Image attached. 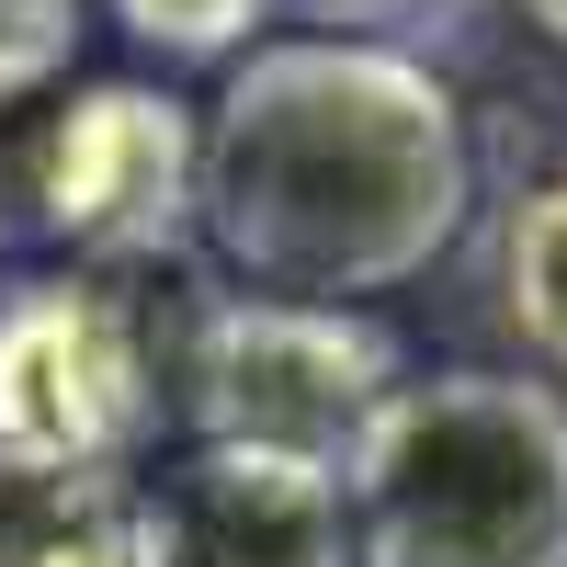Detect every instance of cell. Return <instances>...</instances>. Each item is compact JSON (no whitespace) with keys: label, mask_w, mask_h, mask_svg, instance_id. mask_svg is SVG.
Wrapping results in <instances>:
<instances>
[{"label":"cell","mask_w":567,"mask_h":567,"mask_svg":"<svg viewBox=\"0 0 567 567\" xmlns=\"http://www.w3.org/2000/svg\"><path fill=\"white\" fill-rule=\"evenodd\" d=\"M148 534L159 567H352L341 477L250 443H194L148 488Z\"/></svg>","instance_id":"obj_6"},{"label":"cell","mask_w":567,"mask_h":567,"mask_svg":"<svg viewBox=\"0 0 567 567\" xmlns=\"http://www.w3.org/2000/svg\"><path fill=\"white\" fill-rule=\"evenodd\" d=\"M80 58V0H0V114L45 103V80Z\"/></svg>","instance_id":"obj_10"},{"label":"cell","mask_w":567,"mask_h":567,"mask_svg":"<svg viewBox=\"0 0 567 567\" xmlns=\"http://www.w3.org/2000/svg\"><path fill=\"white\" fill-rule=\"evenodd\" d=\"M284 12L318 34H352V45H386V23H420L432 0H284Z\"/></svg>","instance_id":"obj_11"},{"label":"cell","mask_w":567,"mask_h":567,"mask_svg":"<svg viewBox=\"0 0 567 567\" xmlns=\"http://www.w3.org/2000/svg\"><path fill=\"white\" fill-rule=\"evenodd\" d=\"M523 23H534L545 45H567V0H523Z\"/></svg>","instance_id":"obj_12"},{"label":"cell","mask_w":567,"mask_h":567,"mask_svg":"<svg viewBox=\"0 0 567 567\" xmlns=\"http://www.w3.org/2000/svg\"><path fill=\"white\" fill-rule=\"evenodd\" d=\"M0 567H159L148 488L125 465H12L0 454Z\"/></svg>","instance_id":"obj_7"},{"label":"cell","mask_w":567,"mask_h":567,"mask_svg":"<svg viewBox=\"0 0 567 567\" xmlns=\"http://www.w3.org/2000/svg\"><path fill=\"white\" fill-rule=\"evenodd\" d=\"M136 45H159V58H250L261 23L284 0H114Z\"/></svg>","instance_id":"obj_9"},{"label":"cell","mask_w":567,"mask_h":567,"mask_svg":"<svg viewBox=\"0 0 567 567\" xmlns=\"http://www.w3.org/2000/svg\"><path fill=\"white\" fill-rule=\"evenodd\" d=\"M194 216V114L171 91L103 80L45 114V239L58 250H159Z\"/></svg>","instance_id":"obj_5"},{"label":"cell","mask_w":567,"mask_h":567,"mask_svg":"<svg viewBox=\"0 0 567 567\" xmlns=\"http://www.w3.org/2000/svg\"><path fill=\"white\" fill-rule=\"evenodd\" d=\"M159 420L148 341L125 296L45 272L0 296V454L12 465H125Z\"/></svg>","instance_id":"obj_4"},{"label":"cell","mask_w":567,"mask_h":567,"mask_svg":"<svg viewBox=\"0 0 567 567\" xmlns=\"http://www.w3.org/2000/svg\"><path fill=\"white\" fill-rule=\"evenodd\" d=\"M352 567H567V398L534 374H420L341 465Z\"/></svg>","instance_id":"obj_2"},{"label":"cell","mask_w":567,"mask_h":567,"mask_svg":"<svg viewBox=\"0 0 567 567\" xmlns=\"http://www.w3.org/2000/svg\"><path fill=\"white\" fill-rule=\"evenodd\" d=\"M409 386L398 341L363 307H284V296H227L194 329V432L296 454L341 477L352 443L374 432V409Z\"/></svg>","instance_id":"obj_3"},{"label":"cell","mask_w":567,"mask_h":567,"mask_svg":"<svg viewBox=\"0 0 567 567\" xmlns=\"http://www.w3.org/2000/svg\"><path fill=\"white\" fill-rule=\"evenodd\" d=\"M477 205L454 91L409 45L284 34L227 69L194 125V227L284 307H352L432 272Z\"/></svg>","instance_id":"obj_1"},{"label":"cell","mask_w":567,"mask_h":567,"mask_svg":"<svg viewBox=\"0 0 567 567\" xmlns=\"http://www.w3.org/2000/svg\"><path fill=\"white\" fill-rule=\"evenodd\" d=\"M499 307L523 329V352L545 374H567V171L534 182L511 205V239H499Z\"/></svg>","instance_id":"obj_8"}]
</instances>
